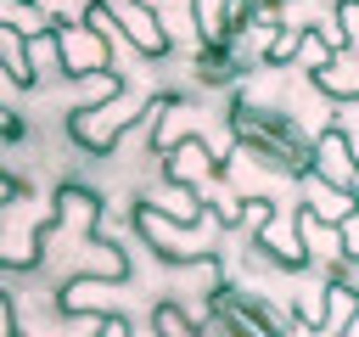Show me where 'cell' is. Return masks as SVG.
Listing matches in <instances>:
<instances>
[{
  "label": "cell",
  "mask_w": 359,
  "mask_h": 337,
  "mask_svg": "<svg viewBox=\"0 0 359 337\" xmlns=\"http://www.w3.org/2000/svg\"><path fill=\"white\" fill-rule=\"evenodd\" d=\"M230 135H236V146H241L252 163H264V168H275V174H297V180H303V174L314 168V140L292 124V112H269V107L236 95V101H230Z\"/></svg>",
  "instance_id": "6da1fadb"
},
{
  "label": "cell",
  "mask_w": 359,
  "mask_h": 337,
  "mask_svg": "<svg viewBox=\"0 0 359 337\" xmlns=\"http://www.w3.org/2000/svg\"><path fill=\"white\" fill-rule=\"evenodd\" d=\"M129 219H135V230L146 236V247L157 253V258H168V264H208V258H219V230H224V219H219V208H208L202 213V225L196 230H185L180 219H168L163 208H151L146 197L129 208Z\"/></svg>",
  "instance_id": "7a4b0ae2"
},
{
  "label": "cell",
  "mask_w": 359,
  "mask_h": 337,
  "mask_svg": "<svg viewBox=\"0 0 359 337\" xmlns=\"http://www.w3.org/2000/svg\"><path fill=\"white\" fill-rule=\"evenodd\" d=\"M208 320H213L219 337H292L286 320H280L264 298H252V292H241V286H219V292L208 298Z\"/></svg>",
  "instance_id": "3957f363"
},
{
  "label": "cell",
  "mask_w": 359,
  "mask_h": 337,
  "mask_svg": "<svg viewBox=\"0 0 359 337\" xmlns=\"http://www.w3.org/2000/svg\"><path fill=\"white\" fill-rule=\"evenodd\" d=\"M107 34H112V28H107ZM107 34H101L95 22H67V17H56V28H50L56 73H62V79H95V73H112Z\"/></svg>",
  "instance_id": "277c9868"
},
{
  "label": "cell",
  "mask_w": 359,
  "mask_h": 337,
  "mask_svg": "<svg viewBox=\"0 0 359 337\" xmlns=\"http://www.w3.org/2000/svg\"><path fill=\"white\" fill-rule=\"evenodd\" d=\"M314 174H320V180H331L337 191H353V197H359V157H353V146H348V129H342V124H331V129L314 140Z\"/></svg>",
  "instance_id": "5b68a950"
},
{
  "label": "cell",
  "mask_w": 359,
  "mask_h": 337,
  "mask_svg": "<svg viewBox=\"0 0 359 337\" xmlns=\"http://www.w3.org/2000/svg\"><path fill=\"white\" fill-rule=\"evenodd\" d=\"M118 22H123L129 45H135V51H140L146 62L168 56V34L157 28V17H151V6H146V0H123V6H118Z\"/></svg>",
  "instance_id": "8992f818"
},
{
  "label": "cell",
  "mask_w": 359,
  "mask_h": 337,
  "mask_svg": "<svg viewBox=\"0 0 359 337\" xmlns=\"http://www.w3.org/2000/svg\"><path fill=\"white\" fill-rule=\"evenodd\" d=\"M303 197H309L303 208H314V219H325V225H348V219H353V208H359V197H353V191H337V185H331V180H320L314 168L303 174Z\"/></svg>",
  "instance_id": "52a82bcc"
},
{
  "label": "cell",
  "mask_w": 359,
  "mask_h": 337,
  "mask_svg": "<svg viewBox=\"0 0 359 337\" xmlns=\"http://www.w3.org/2000/svg\"><path fill=\"white\" fill-rule=\"evenodd\" d=\"M213 168H219V163H213V152H208L202 140H191V135H185V140H180V146L168 152V163H163L168 185H191V191H196V185H202V180H208Z\"/></svg>",
  "instance_id": "ba28073f"
},
{
  "label": "cell",
  "mask_w": 359,
  "mask_h": 337,
  "mask_svg": "<svg viewBox=\"0 0 359 337\" xmlns=\"http://www.w3.org/2000/svg\"><path fill=\"white\" fill-rule=\"evenodd\" d=\"M309 79H314V90H320L325 101H359V67L342 62V56H331V62L314 67Z\"/></svg>",
  "instance_id": "9c48e42d"
},
{
  "label": "cell",
  "mask_w": 359,
  "mask_h": 337,
  "mask_svg": "<svg viewBox=\"0 0 359 337\" xmlns=\"http://www.w3.org/2000/svg\"><path fill=\"white\" fill-rule=\"evenodd\" d=\"M56 219H62V225H79V230L90 236V225L101 219V197L84 191V185H62V191H56Z\"/></svg>",
  "instance_id": "30bf717a"
},
{
  "label": "cell",
  "mask_w": 359,
  "mask_h": 337,
  "mask_svg": "<svg viewBox=\"0 0 359 337\" xmlns=\"http://www.w3.org/2000/svg\"><path fill=\"white\" fill-rule=\"evenodd\" d=\"M0 51H6V73H11V84H34L28 34H17V28H0Z\"/></svg>",
  "instance_id": "8fae6325"
},
{
  "label": "cell",
  "mask_w": 359,
  "mask_h": 337,
  "mask_svg": "<svg viewBox=\"0 0 359 337\" xmlns=\"http://www.w3.org/2000/svg\"><path fill=\"white\" fill-rule=\"evenodd\" d=\"M0 17H6V28H17V34H50V28H56V17L34 11L28 0H0Z\"/></svg>",
  "instance_id": "7c38bea8"
},
{
  "label": "cell",
  "mask_w": 359,
  "mask_h": 337,
  "mask_svg": "<svg viewBox=\"0 0 359 337\" xmlns=\"http://www.w3.org/2000/svg\"><path fill=\"white\" fill-rule=\"evenodd\" d=\"M297 326H309V331H325V315H331V303H325V292H297Z\"/></svg>",
  "instance_id": "4fadbf2b"
},
{
  "label": "cell",
  "mask_w": 359,
  "mask_h": 337,
  "mask_svg": "<svg viewBox=\"0 0 359 337\" xmlns=\"http://www.w3.org/2000/svg\"><path fill=\"white\" fill-rule=\"evenodd\" d=\"M0 337H22V326H17V298H11V292H0Z\"/></svg>",
  "instance_id": "5bb4252c"
},
{
  "label": "cell",
  "mask_w": 359,
  "mask_h": 337,
  "mask_svg": "<svg viewBox=\"0 0 359 337\" xmlns=\"http://www.w3.org/2000/svg\"><path fill=\"white\" fill-rule=\"evenodd\" d=\"M90 337H135V331H129V320H123V315H101Z\"/></svg>",
  "instance_id": "9a60e30c"
},
{
  "label": "cell",
  "mask_w": 359,
  "mask_h": 337,
  "mask_svg": "<svg viewBox=\"0 0 359 337\" xmlns=\"http://www.w3.org/2000/svg\"><path fill=\"white\" fill-rule=\"evenodd\" d=\"M342 258H359V219L342 225Z\"/></svg>",
  "instance_id": "2e32d148"
},
{
  "label": "cell",
  "mask_w": 359,
  "mask_h": 337,
  "mask_svg": "<svg viewBox=\"0 0 359 337\" xmlns=\"http://www.w3.org/2000/svg\"><path fill=\"white\" fill-rule=\"evenodd\" d=\"M342 337H359V320H353V326H348V331H342Z\"/></svg>",
  "instance_id": "e0dca14e"
}]
</instances>
